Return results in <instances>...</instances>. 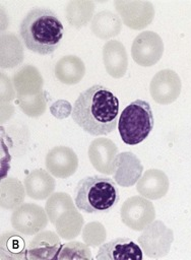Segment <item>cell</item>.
<instances>
[{
  "mask_svg": "<svg viewBox=\"0 0 191 260\" xmlns=\"http://www.w3.org/2000/svg\"><path fill=\"white\" fill-rule=\"evenodd\" d=\"M71 116L88 134L107 135L115 130L118 124L119 100L107 87L101 84L92 85L78 95Z\"/></svg>",
  "mask_w": 191,
  "mask_h": 260,
  "instance_id": "6da1fadb",
  "label": "cell"
},
{
  "mask_svg": "<svg viewBox=\"0 0 191 260\" xmlns=\"http://www.w3.org/2000/svg\"><path fill=\"white\" fill-rule=\"evenodd\" d=\"M19 34L28 50L40 55H49L62 41L64 27L52 10L34 8L21 21Z\"/></svg>",
  "mask_w": 191,
  "mask_h": 260,
  "instance_id": "7a4b0ae2",
  "label": "cell"
},
{
  "mask_svg": "<svg viewBox=\"0 0 191 260\" xmlns=\"http://www.w3.org/2000/svg\"><path fill=\"white\" fill-rule=\"evenodd\" d=\"M119 200V194L114 181L103 176H90L81 179L76 188L74 203L86 213L107 211Z\"/></svg>",
  "mask_w": 191,
  "mask_h": 260,
  "instance_id": "3957f363",
  "label": "cell"
},
{
  "mask_svg": "<svg viewBox=\"0 0 191 260\" xmlns=\"http://www.w3.org/2000/svg\"><path fill=\"white\" fill-rule=\"evenodd\" d=\"M153 128V114L150 105L142 100L130 103L120 114L118 130L128 145L142 142Z\"/></svg>",
  "mask_w": 191,
  "mask_h": 260,
  "instance_id": "277c9868",
  "label": "cell"
},
{
  "mask_svg": "<svg viewBox=\"0 0 191 260\" xmlns=\"http://www.w3.org/2000/svg\"><path fill=\"white\" fill-rule=\"evenodd\" d=\"M173 241V231L167 228L162 220H153L142 231L137 240L142 252L150 258L166 256L170 252Z\"/></svg>",
  "mask_w": 191,
  "mask_h": 260,
  "instance_id": "5b68a950",
  "label": "cell"
},
{
  "mask_svg": "<svg viewBox=\"0 0 191 260\" xmlns=\"http://www.w3.org/2000/svg\"><path fill=\"white\" fill-rule=\"evenodd\" d=\"M120 215L123 223L133 231H143L155 218L153 204L143 196H132L124 201Z\"/></svg>",
  "mask_w": 191,
  "mask_h": 260,
  "instance_id": "8992f818",
  "label": "cell"
},
{
  "mask_svg": "<svg viewBox=\"0 0 191 260\" xmlns=\"http://www.w3.org/2000/svg\"><path fill=\"white\" fill-rule=\"evenodd\" d=\"M12 228L23 235H37L49 222L46 209L35 203H23L17 206L11 214Z\"/></svg>",
  "mask_w": 191,
  "mask_h": 260,
  "instance_id": "52a82bcc",
  "label": "cell"
},
{
  "mask_svg": "<svg viewBox=\"0 0 191 260\" xmlns=\"http://www.w3.org/2000/svg\"><path fill=\"white\" fill-rule=\"evenodd\" d=\"M164 53L162 38L154 31L140 32L131 46L132 59L140 66L149 67L156 64Z\"/></svg>",
  "mask_w": 191,
  "mask_h": 260,
  "instance_id": "ba28073f",
  "label": "cell"
},
{
  "mask_svg": "<svg viewBox=\"0 0 191 260\" xmlns=\"http://www.w3.org/2000/svg\"><path fill=\"white\" fill-rule=\"evenodd\" d=\"M115 8L125 25L132 29H143L154 17V8L149 1L116 0Z\"/></svg>",
  "mask_w": 191,
  "mask_h": 260,
  "instance_id": "9c48e42d",
  "label": "cell"
},
{
  "mask_svg": "<svg viewBox=\"0 0 191 260\" xmlns=\"http://www.w3.org/2000/svg\"><path fill=\"white\" fill-rule=\"evenodd\" d=\"M182 82L179 75L171 69H163L155 73L149 83L152 100L161 105L174 103L180 95Z\"/></svg>",
  "mask_w": 191,
  "mask_h": 260,
  "instance_id": "30bf717a",
  "label": "cell"
},
{
  "mask_svg": "<svg viewBox=\"0 0 191 260\" xmlns=\"http://www.w3.org/2000/svg\"><path fill=\"white\" fill-rule=\"evenodd\" d=\"M118 148L109 138H96L88 147V158L92 167L105 175L114 174L116 171V157Z\"/></svg>",
  "mask_w": 191,
  "mask_h": 260,
  "instance_id": "8fae6325",
  "label": "cell"
},
{
  "mask_svg": "<svg viewBox=\"0 0 191 260\" xmlns=\"http://www.w3.org/2000/svg\"><path fill=\"white\" fill-rule=\"evenodd\" d=\"M47 171L56 178L66 179L72 176L78 167L76 153L67 146H55L45 158Z\"/></svg>",
  "mask_w": 191,
  "mask_h": 260,
  "instance_id": "7c38bea8",
  "label": "cell"
},
{
  "mask_svg": "<svg viewBox=\"0 0 191 260\" xmlns=\"http://www.w3.org/2000/svg\"><path fill=\"white\" fill-rule=\"evenodd\" d=\"M142 249L129 238H117L103 244L96 256L98 260H141Z\"/></svg>",
  "mask_w": 191,
  "mask_h": 260,
  "instance_id": "4fadbf2b",
  "label": "cell"
},
{
  "mask_svg": "<svg viewBox=\"0 0 191 260\" xmlns=\"http://www.w3.org/2000/svg\"><path fill=\"white\" fill-rule=\"evenodd\" d=\"M61 248L62 244L57 234L52 231H43L31 240L27 248V259H58Z\"/></svg>",
  "mask_w": 191,
  "mask_h": 260,
  "instance_id": "5bb4252c",
  "label": "cell"
},
{
  "mask_svg": "<svg viewBox=\"0 0 191 260\" xmlns=\"http://www.w3.org/2000/svg\"><path fill=\"white\" fill-rule=\"evenodd\" d=\"M143 167L139 158L131 151L118 153L116 157L115 182L121 187H131L142 176Z\"/></svg>",
  "mask_w": 191,
  "mask_h": 260,
  "instance_id": "9a60e30c",
  "label": "cell"
},
{
  "mask_svg": "<svg viewBox=\"0 0 191 260\" xmlns=\"http://www.w3.org/2000/svg\"><path fill=\"white\" fill-rule=\"evenodd\" d=\"M103 62L106 71L114 78L125 75L128 67V56L124 45L117 41H108L103 47Z\"/></svg>",
  "mask_w": 191,
  "mask_h": 260,
  "instance_id": "2e32d148",
  "label": "cell"
},
{
  "mask_svg": "<svg viewBox=\"0 0 191 260\" xmlns=\"http://www.w3.org/2000/svg\"><path fill=\"white\" fill-rule=\"evenodd\" d=\"M169 179L165 172L150 169L143 173L137 181V192L144 198L156 200L164 197L169 190Z\"/></svg>",
  "mask_w": 191,
  "mask_h": 260,
  "instance_id": "e0dca14e",
  "label": "cell"
},
{
  "mask_svg": "<svg viewBox=\"0 0 191 260\" xmlns=\"http://www.w3.org/2000/svg\"><path fill=\"white\" fill-rule=\"evenodd\" d=\"M12 80L17 96H31L43 91V77L33 65L22 66L15 72Z\"/></svg>",
  "mask_w": 191,
  "mask_h": 260,
  "instance_id": "ac0fdd59",
  "label": "cell"
},
{
  "mask_svg": "<svg viewBox=\"0 0 191 260\" xmlns=\"http://www.w3.org/2000/svg\"><path fill=\"white\" fill-rule=\"evenodd\" d=\"M55 179L49 172L38 169L31 171L24 179L26 194L36 200H44L50 197L55 190Z\"/></svg>",
  "mask_w": 191,
  "mask_h": 260,
  "instance_id": "d6986e66",
  "label": "cell"
},
{
  "mask_svg": "<svg viewBox=\"0 0 191 260\" xmlns=\"http://www.w3.org/2000/svg\"><path fill=\"white\" fill-rule=\"evenodd\" d=\"M55 75L64 84H76L85 74L83 61L74 55H67L60 58L54 68Z\"/></svg>",
  "mask_w": 191,
  "mask_h": 260,
  "instance_id": "ffe728a7",
  "label": "cell"
},
{
  "mask_svg": "<svg viewBox=\"0 0 191 260\" xmlns=\"http://www.w3.org/2000/svg\"><path fill=\"white\" fill-rule=\"evenodd\" d=\"M90 28L98 38L109 40L120 34L122 21L117 14L109 10H104L92 17Z\"/></svg>",
  "mask_w": 191,
  "mask_h": 260,
  "instance_id": "44dd1931",
  "label": "cell"
},
{
  "mask_svg": "<svg viewBox=\"0 0 191 260\" xmlns=\"http://www.w3.org/2000/svg\"><path fill=\"white\" fill-rule=\"evenodd\" d=\"M23 60L22 46L14 34L7 32L1 36V67L12 68Z\"/></svg>",
  "mask_w": 191,
  "mask_h": 260,
  "instance_id": "7402d4cb",
  "label": "cell"
},
{
  "mask_svg": "<svg viewBox=\"0 0 191 260\" xmlns=\"http://www.w3.org/2000/svg\"><path fill=\"white\" fill-rule=\"evenodd\" d=\"M94 3L85 0H73L68 2L65 8V16L70 25L76 28L84 26L93 16Z\"/></svg>",
  "mask_w": 191,
  "mask_h": 260,
  "instance_id": "603a6c76",
  "label": "cell"
},
{
  "mask_svg": "<svg viewBox=\"0 0 191 260\" xmlns=\"http://www.w3.org/2000/svg\"><path fill=\"white\" fill-rule=\"evenodd\" d=\"M3 260L27 259L25 241L20 235L14 232H7L1 235V256Z\"/></svg>",
  "mask_w": 191,
  "mask_h": 260,
  "instance_id": "cb8c5ba5",
  "label": "cell"
},
{
  "mask_svg": "<svg viewBox=\"0 0 191 260\" xmlns=\"http://www.w3.org/2000/svg\"><path fill=\"white\" fill-rule=\"evenodd\" d=\"M83 225V217L76 208L64 211L56 220L57 234L65 240L77 237Z\"/></svg>",
  "mask_w": 191,
  "mask_h": 260,
  "instance_id": "d4e9b609",
  "label": "cell"
},
{
  "mask_svg": "<svg viewBox=\"0 0 191 260\" xmlns=\"http://www.w3.org/2000/svg\"><path fill=\"white\" fill-rule=\"evenodd\" d=\"M24 187L15 178H7L1 181V207L13 209L21 205L24 200Z\"/></svg>",
  "mask_w": 191,
  "mask_h": 260,
  "instance_id": "484cf974",
  "label": "cell"
},
{
  "mask_svg": "<svg viewBox=\"0 0 191 260\" xmlns=\"http://www.w3.org/2000/svg\"><path fill=\"white\" fill-rule=\"evenodd\" d=\"M75 208L70 195L65 192H56L52 194L46 202V212L49 220L55 224L57 218L66 210Z\"/></svg>",
  "mask_w": 191,
  "mask_h": 260,
  "instance_id": "4316f807",
  "label": "cell"
},
{
  "mask_svg": "<svg viewBox=\"0 0 191 260\" xmlns=\"http://www.w3.org/2000/svg\"><path fill=\"white\" fill-rule=\"evenodd\" d=\"M16 101L22 112L29 117H40L46 111L47 101L44 91L31 96H16Z\"/></svg>",
  "mask_w": 191,
  "mask_h": 260,
  "instance_id": "83f0119b",
  "label": "cell"
},
{
  "mask_svg": "<svg viewBox=\"0 0 191 260\" xmlns=\"http://www.w3.org/2000/svg\"><path fill=\"white\" fill-rule=\"evenodd\" d=\"M91 252L87 244L69 242L62 245L58 259H91Z\"/></svg>",
  "mask_w": 191,
  "mask_h": 260,
  "instance_id": "f1b7e54d",
  "label": "cell"
},
{
  "mask_svg": "<svg viewBox=\"0 0 191 260\" xmlns=\"http://www.w3.org/2000/svg\"><path fill=\"white\" fill-rule=\"evenodd\" d=\"M107 234L104 225L98 221L89 222L83 228L82 239L85 244L97 247L100 246L106 240Z\"/></svg>",
  "mask_w": 191,
  "mask_h": 260,
  "instance_id": "f546056e",
  "label": "cell"
},
{
  "mask_svg": "<svg viewBox=\"0 0 191 260\" xmlns=\"http://www.w3.org/2000/svg\"><path fill=\"white\" fill-rule=\"evenodd\" d=\"M1 77H2V82L5 84V95L2 98V102L4 101V99H5V102L11 101L12 99H14V95H15L13 87L11 85V82L6 75L4 76L3 73L1 74Z\"/></svg>",
  "mask_w": 191,
  "mask_h": 260,
  "instance_id": "4dcf8cb0",
  "label": "cell"
}]
</instances>
